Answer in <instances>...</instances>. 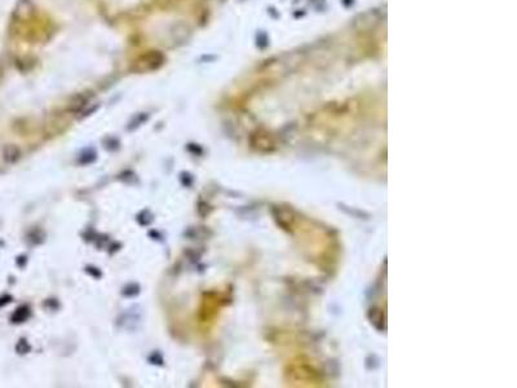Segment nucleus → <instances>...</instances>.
I'll return each instance as SVG.
<instances>
[{
	"instance_id": "f257e3e1",
	"label": "nucleus",
	"mask_w": 517,
	"mask_h": 388,
	"mask_svg": "<svg viewBox=\"0 0 517 388\" xmlns=\"http://www.w3.org/2000/svg\"><path fill=\"white\" fill-rule=\"evenodd\" d=\"M164 62V56L158 50H151L147 53L139 57V60L135 62L132 70L136 73H147L159 69Z\"/></svg>"
},
{
	"instance_id": "f03ea898",
	"label": "nucleus",
	"mask_w": 517,
	"mask_h": 388,
	"mask_svg": "<svg viewBox=\"0 0 517 388\" xmlns=\"http://www.w3.org/2000/svg\"><path fill=\"white\" fill-rule=\"evenodd\" d=\"M191 37V29L190 26L187 24V22H176V24L172 25L170 31V38L171 41H174V43L176 46H181V44H185Z\"/></svg>"
}]
</instances>
